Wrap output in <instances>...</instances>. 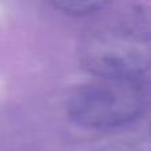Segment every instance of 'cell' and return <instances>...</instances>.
<instances>
[{"label":"cell","mask_w":151,"mask_h":151,"mask_svg":"<svg viewBox=\"0 0 151 151\" xmlns=\"http://www.w3.org/2000/svg\"><path fill=\"white\" fill-rule=\"evenodd\" d=\"M78 61L94 77H138L151 69V9L129 5L89 27Z\"/></svg>","instance_id":"6da1fadb"},{"label":"cell","mask_w":151,"mask_h":151,"mask_svg":"<svg viewBox=\"0 0 151 151\" xmlns=\"http://www.w3.org/2000/svg\"><path fill=\"white\" fill-rule=\"evenodd\" d=\"M151 106V81L138 77H96L76 88L68 115L89 130H111L137 121Z\"/></svg>","instance_id":"7a4b0ae2"},{"label":"cell","mask_w":151,"mask_h":151,"mask_svg":"<svg viewBox=\"0 0 151 151\" xmlns=\"http://www.w3.org/2000/svg\"><path fill=\"white\" fill-rule=\"evenodd\" d=\"M113 0H48L53 8L70 16H86L106 8Z\"/></svg>","instance_id":"3957f363"},{"label":"cell","mask_w":151,"mask_h":151,"mask_svg":"<svg viewBox=\"0 0 151 151\" xmlns=\"http://www.w3.org/2000/svg\"><path fill=\"white\" fill-rule=\"evenodd\" d=\"M99 151H141V149H137L133 145L127 143H119V145H111V146L104 147Z\"/></svg>","instance_id":"277c9868"}]
</instances>
